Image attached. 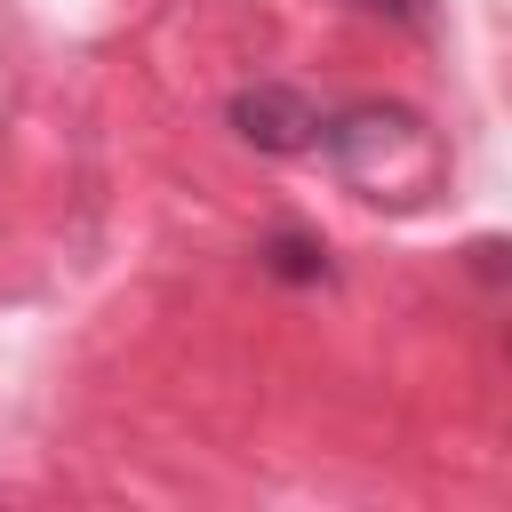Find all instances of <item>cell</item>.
Returning <instances> with one entry per match:
<instances>
[{"mask_svg":"<svg viewBox=\"0 0 512 512\" xmlns=\"http://www.w3.org/2000/svg\"><path fill=\"white\" fill-rule=\"evenodd\" d=\"M360 16H384V24H424V0H352Z\"/></svg>","mask_w":512,"mask_h":512,"instance_id":"cell-4","label":"cell"},{"mask_svg":"<svg viewBox=\"0 0 512 512\" xmlns=\"http://www.w3.org/2000/svg\"><path fill=\"white\" fill-rule=\"evenodd\" d=\"M312 152H328V168L360 200H376V208H424L440 192V176H448V152L424 128V112L376 104V96L368 104H344V112H320Z\"/></svg>","mask_w":512,"mask_h":512,"instance_id":"cell-1","label":"cell"},{"mask_svg":"<svg viewBox=\"0 0 512 512\" xmlns=\"http://www.w3.org/2000/svg\"><path fill=\"white\" fill-rule=\"evenodd\" d=\"M256 256H264V272L288 280V288H320V280H328V248H320L312 232H272Z\"/></svg>","mask_w":512,"mask_h":512,"instance_id":"cell-3","label":"cell"},{"mask_svg":"<svg viewBox=\"0 0 512 512\" xmlns=\"http://www.w3.org/2000/svg\"><path fill=\"white\" fill-rule=\"evenodd\" d=\"M232 136H240L248 152H272V160L312 152V136H320V104H312L304 88H288V80H256V88L232 96Z\"/></svg>","mask_w":512,"mask_h":512,"instance_id":"cell-2","label":"cell"}]
</instances>
